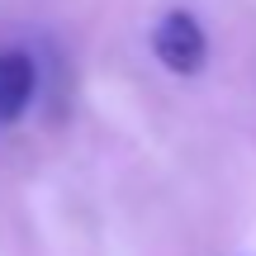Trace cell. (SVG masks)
<instances>
[{"instance_id":"obj_2","label":"cell","mask_w":256,"mask_h":256,"mask_svg":"<svg viewBox=\"0 0 256 256\" xmlns=\"http://www.w3.org/2000/svg\"><path fill=\"white\" fill-rule=\"evenodd\" d=\"M38 95V62L24 48H0V124H19Z\"/></svg>"},{"instance_id":"obj_1","label":"cell","mask_w":256,"mask_h":256,"mask_svg":"<svg viewBox=\"0 0 256 256\" xmlns=\"http://www.w3.org/2000/svg\"><path fill=\"white\" fill-rule=\"evenodd\" d=\"M152 52H156V62H162L166 72L194 76L209 62V38H204L200 19H194L190 10H171V14H162L156 28H152Z\"/></svg>"}]
</instances>
